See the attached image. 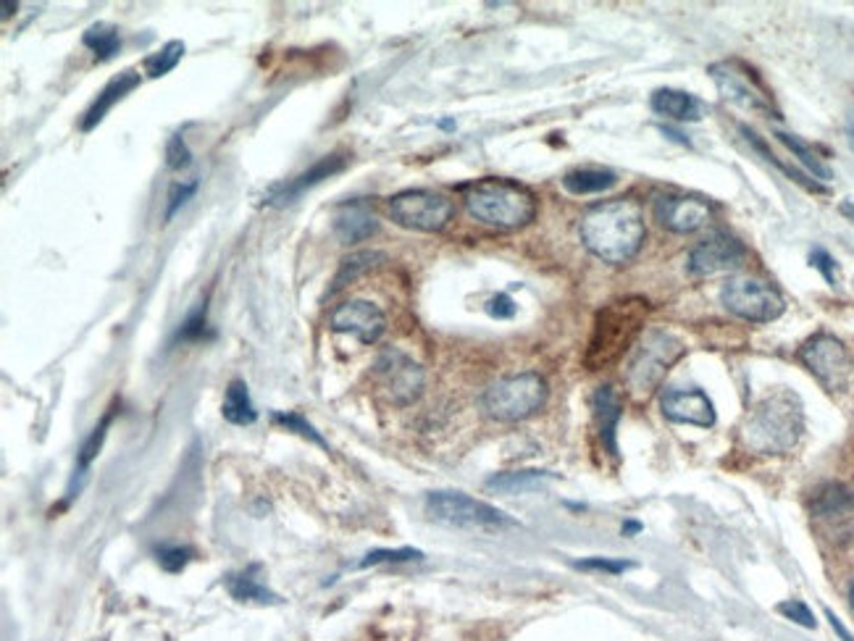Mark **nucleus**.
<instances>
[{
	"instance_id": "f257e3e1",
	"label": "nucleus",
	"mask_w": 854,
	"mask_h": 641,
	"mask_svg": "<svg viewBox=\"0 0 854 641\" xmlns=\"http://www.w3.org/2000/svg\"><path fill=\"white\" fill-rule=\"evenodd\" d=\"M579 234L594 258L610 266H623L642 250V242L647 237L642 205L629 198L594 205L584 213Z\"/></svg>"
},
{
	"instance_id": "f03ea898",
	"label": "nucleus",
	"mask_w": 854,
	"mask_h": 641,
	"mask_svg": "<svg viewBox=\"0 0 854 641\" xmlns=\"http://www.w3.org/2000/svg\"><path fill=\"white\" fill-rule=\"evenodd\" d=\"M805 431V408L794 392L776 389L749 410L742 426V444L755 455H786Z\"/></svg>"
},
{
	"instance_id": "7ed1b4c3",
	"label": "nucleus",
	"mask_w": 854,
	"mask_h": 641,
	"mask_svg": "<svg viewBox=\"0 0 854 641\" xmlns=\"http://www.w3.org/2000/svg\"><path fill=\"white\" fill-rule=\"evenodd\" d=\"M463 203L471 219L500 232L523 229L537 216L534 192L513 179H479L468 184L463 187Z\"/></svg>"
},
{
	"instance_id": "20e7f679",
	"label": "nucleus",
	"mask_w": 854,
	"mask_h": 641,
	"mask_svg": "<svg viewBox=\"0 0 854 641\" xmlns=\"http://www.w3.org/2000/svg\"><path fill=\"white\" fill-rule=\"evenodd\" d=\"M647 316H650V303L644 297H623L605 305L594 318V332L584 355L586 368L600 371L631 350Z\"/></svg>"
},
{
	"instance_id": "39448f33",
	"label": "nucleus",
	"mask_w": 854,
	"mask_h": 641,
	"mask_svg": "<svg viewBox=\"0 0 854 641\" xmlns=\"http://www.w3.org/2000/svg\"><path fill=\"white\" fill-rule=\"evenodd\" d=\"M684 353V342L676 334L665 332V329L644 332L639 345L631 350L629 368H626V381H629L631 392L636 397H650Z\"/></svg>"
},
{
	"instance_id": "423d86ee",
	"label": "nucleus",
	"mask_w": 854,
	"mask_h": 641,
	"mask_svg": "<svg viewBox=\"0 0 854 641\" xmlns=\"http://www.w3.org/2000/svg\"><path fill=\"white\" fill-rule=\"evenodd\" d=\"M547 402V381L534 371L505 376L484 392L481 405L489 418L502 423H516L531 418Z\"/></svg>"
},
{
	"instance_id": "0eeeda50",
	"label": "nucleus",
	"mask_w": 854,
	"mask_h": 641,
	"mask_svg": "<svg viewBox=\"0 0 854 641\" xmlns=\"http://www.w3.org/2000/svg\"><path fill=\"white\" fill-rule=\"evenodd\" d=\"M426 513L431 521L455 526V529H508L518 526L505 510L481 502L463 492H431L426 497Z\"/></svg>"
},
{
	"instance_id": "6e6552de",
	"label": "nucleus",
	"mask_w": 854,
	"mask_h": 641,
	"mask_svg": "<svg viewBox=\"0 0 854 641\" xmlns=\"http://www.w3.org/2000/svg\"><path fill=\"white\" fill-rule=\"evenodd\" d=\"M720 303L749 324H770L784 316L786 300L773 284L755 276H734L720 289Z\"/></svg>"
},
{
	"instance_id": "1a4fd4ad",
	"label": "nucleus",
	"mask_w": 854,
	"mask_h": 641,
	"mask_svg": "<svg viewBox=\"0 0 854 641\" xmlns=\"http://www.w3.org/2000/svg\"><path fill=\"white\" fill-rule=\"evenodd\" d=\"M455 205L450 198L431 190H405L389 200V216L410 232H442L450 224Z\"/></svg>"
},
{
	"instance_id": "9d476101",
	"label": "nucleus",
	"mask_w": 854,
	"mask_h": 641,
	"mask_svg": "<svg viewBox=\"0 0 854 641\" xmlns=\"http://www.w3.org/2000/svg\"><path fill=\"white\" fill-rule=\"evenodd\" d=\"M710 77H713L715 87L728 100L731 106L744 108V111L765 113V116H776L778 108L770 100L768 90L760 85V79L755 77V71L747 69L742 61H718L710 66Z\"/></svg>"
},
{
	"instance_id": "9b49d317",
	"label": "nucleus",
	"mask_w": 854,
	"mask_h": 641,
	"mask_svg": "<svg viewBox=\"0 0 854 641\" xmlns=\"http://www.w3.org/2000/svg\"><path fill=\"white\" fill-rule=\"evenodd\" d=\"M799 360L805 363L818 384L828 392H844L852 374V360L847 347L833 334H815L799 347Z\"/></svg>"
},
{
	"instance_id": "f8f14e48",
	"label": "nucleus",
	"mask_w": 854,
	"mask_h": 641,
	"mask_svg": "<svg viewBox=\"0 0 854 641\" xmlns=\"http://www.w3.org/2000/svg\"><path fill=\"white\" fill-rule=\"evenodd\" d=\"M374 368L379 381H382V389L387 392L389 400H392V405H400V408L413 405V402L421 397V392H424V368L418 366L410 355L395 350V347L384 350V353L376 358Z\"/></svg>"
},
{
	"instance_id": "ddd939ff",
	"label": "nucleus",
	"mask_w": 854,
	"mask_h": 641,
	"mask_svg": "<svg viewBox=\"0 0 854 641\" xmlns=\"http://www.w3.org/2000/svg\"><path fill=\"white\" fill-rule=\"evenodd\" d=\"M810 513L831 542H847L854 534V492L844 484H826L820 489L812 497Z\"/></svg>"
},
{
	"instance_id": "4468645a",
	"label": "nucleus",
	"mask_w": 854,
	"mask_h": 641,
	"mask_svg": "<svg viewBox=\"0 0 854 641\" xmlns=\"http://www.w3.org/2000/svg\"><path fill=\"white\" fill-rule=\"evenodd\" d=\"M744 255H747V250H744V245L736 240L734 234L718 232L699 242L697 247H692L689 261H686V271L697 276V279L726 274V271H734V268L742 266Z\"/></svg>"
},
{
	"instance_id": "2eb2a0df",
	"label": "nucleus",
	"mask_w": 854,
	"mask_h": 641,
	"mask_svg": "<svg viewBox=\"0 0 854 641\" xmlns=\"http://www.w3.org/2000/svg\"><path fill=\"white\" fill-rule=\"evenodd\" d=\"M329 326L339 334H353L363 345H376L387 332V316L371 300H347V303L337 305L329 316Z\"/></svg>"
},
{
	"instance_id": "dca6fc26",
	"label": "nucleus",
	"mask_w": 854,
	"mask_h": 641,
	"mask_svg": "<svg viewBox=\"0 0 854 641\" xmlns=\"http://www.w3.org/2000/svg\"><path fill=\"white\" fill-rule=\"evenodd\" d=\"M347 158L342 153L324 155L321 161H316L311 169H305L303 174L287 179V182L274 184L266 195H263V203L274 205V208H284V205H292L295 200H300L308 190H313L316 184H321L324 179L337 177L339 171H345Z\"/></svg>"
},
{
	"instance_id": "f3484780",
	"label": "nucleus",
	"mask_w": 854,
	"mask_h": 641,
	"mask_svg": "<svg viewBox=\"0 0 854 641\" xmlns=\"http://www.w3.org/2000/svg\"><path fill=\"white\" fill-rule=\"evenodd\" d=\"M660 408L663 416L673 423H689L699 429L715 426V405L702 389H665L660 395Z\"/></svg>"
},
{
	"instance_id": "a211bd4d",
	"label": "nucleus",
	"mask_w": 854,
	"mask_h": 641,
	"mask_svg": "<svg viewBox=\"0 0 854 641\" xmlns=\"http://www.w3.org/2000/svg\"><path fill=\"white\" fill-rule=\"evenodd\" d=\"M710 205L699 198H681V195H660L655 200V219L676 234L697 232L710 219Z\"/></svg>"
},
{
	"instance_id": "6ab92c4d",
	"label": "nucleus",
	"mask_w": 854,
	"mask_h": 641,
	"mask_svg": "<svg viewBox=\"0 0 854 641\" xmlns=\"http://www.w3.org/2000/svg\"><path fill=\"white\" fill-rule=\"evenodd\" d=\"M332 229L339 242L355 245V242L368 240V237H374L379 232V219L368 208L366 200H353V203L339 205L337 211H334Z\"/></svg>"
},
{
	"instance_id": "aec40b11",
	"label": "nucleus",
	"mask_w": 854,
	"mask_h": 641,
	"mask_svg": "<svg viewBox=\"0 0 854 641\" xmlns=\"http://www.w3.org/2000/svg\"><path fill=\"white\" fill-rule=\"evenodd\" d=\"M140 87V74H137L135 69H127L121 71V74H116V77L108 82L103 90L98 92V98L92 100V106L87 108L85 119H82V132H92V129L98 127L100 121L106 119L108 111H111L119 100H124L132 90H137Z\"/></svg>"
},
{
	"instance_id": "412c9836",
	"label": "nucleus",
	"mask_w": 854,
	"mask_h": 641,
	"mask_svg": "<svg viewBox=\"0 0 854 641\" xmlns=\"http://www.w3.org/2000/svg\"><path fill=\"white\" fill-rule=\"evenodd\" d=\"M592 410H594V423H597V431H600V439L605 444V450L610 455H618V442H615V434H618V421L623 416V402L621 395L615 392V387H600L592 395Z\"/></svg>"
},
{
	"instance_id": "4be33fe9",
	"label": "nucleus",
	"mask_w": 854,
	"mask_h": 641,
	"mask_svg": "<svg viewBox=\"0 0 854 641\" xmlns=\"http://www.w3.org/2000/svg\"><path fill=\"white\" fill-rule=\"evenodd\" d=\"M263 568L258 563L248 565L245 571L229 573L226 576V589L237 602H255V605H282L284 599L271 592L266 581L261 578Z\"/></svg>"
},
{
	"instance_id": "5701e85b",
	"label": "nucleus",
	"mask_w": 854,
	"mask_h": 641,
	"mask_svg": "<svg viewBox=\"0 0 854 641\" xmlns=\"http://www.w3.org/2000/svg\"><path fill=\"white\" fill-rule=\"evenodd\" d=\"M650 106L657 116H665L671 121H697L702 119V103L694 95L684 90H671V87H660L652 92Z\"/></svg>"
},
{
	"instance_id": "b1692460",
	"label": "nucleus",
	"mask_w": 854,
	"mask_h": 641,
	"mask_svg": "<svg viewBox=\"0 0 854 641\" xmlns=\"http://www.w3.org/2000/svg\"><path fill=\"white\" fill-rule=\"evenodd\" d=\"M113 416H116V408H111L103 416V421L92 429L90 437L85 439V444H82V450H79L77 455V465H74V476H71L69 481V492H66V500H74L79 492H82V487H85L87 481V471H90L92 460L98 458L100 447H103V442H106V434H108V426H111Z\"/></svg>"
},
{
	"instance_id": "393cba45",
	"label": "nucleus",
	"mask_w": 854,
	"mask_h": 641,
	"mask_svg": "<svg viewBox=\"0 0 854 641\" xmlns=\"http://www.w3.org/2000/svg\"><path fill=\"white\" fill-rule=\"evenodd\" d=\"M555 479H558V473L539 471V468H523V471L495 473V476L487 481V489L500 494H521V492H534V489L544 487L547 481H555Z\"/></svg>"
},
{
	"instance_id": "a878e982",
	"label": "nucleus",
	"mask_w": 854,
	"mask_h": 641,
	"mask_svg": "<svg viewBox=\"0 0 854 641\" xmlns=\"http://www.w3.org/2000/svg\"><path fill=\"white\" fill-rule=\"evenodd\" d=\"M221 416L224 421L234 423V426H253L258 421V410L253 405L248 384L242 379L229 381L224 395V405H221Z\"/></svg>"
},
{
	"instance_id": "bb28decb",
	"label": "nucleus",
	"mask_w": 854,
	"mask_h": 641,
	"mask_svg": "<svg viewBox=\"0 0 854 641\" xmlns=\"http://www.w3.org/2000/svg\"><path fill=\"white\" fill-rule=\"evenodd\" d=\"M618 177L610 169H573L563 177V190L571 195H600L615 187Z\"/></svg>"
},
{
	"instance_id": "cd10ccee",
	"label": "nucleus",
	"mask_w": 854,
	"mask_h": 641,
	"mask_svg": "<svg viewBox=\"0 0 854 641\" xmlns=\"http://www.w3.org/2000/svg\"><path fill=\"white\" fill-rule=\"evenodd\" d=\"M384 261H387V255L379 253V250H358V253H350L345 261L339 263V271L337 276H334V284L329 292L334 295V292H339V289L347 287L350 282H355L358 276L374 271L376 266H382Z\"/></svg>"
},
{
	"instance_id": "c85d7f7f",
	"label": "nucleus",
	"mask_w": 854,
	"mask_h": 641,
	"mask_svg": "<svg viewBox=\"0 0 854 641\" xmlns=\"http://www.w3.org/2000/svg\"><path fill=\"white\" fill-rule=\"evenodd\" d=\"M82 43H85V48H90L92 53H95L98 61H111L121 50L119 27H113V24L106 22L92 24L85 35H82Z\"/></svg>"
},
{
	"instance_id": "c756f323",
	"label": "nucleus",
	"mask_w": 854,
	"mask_h": 641,
	"mask_svg": "<svg viewBox=\"0 0 854 641\" xmlns=\"http://www.w3.org/2000/svg\"><path fill=\"white\" fill-rule=\"evenodd\" d=\"M182 56H184L182 40H169V43L163 45L161 50L150 53L142 66H145V74H148L150 79H161V77H166L169 71L177 69L179 61H182Z\"/></svg>"
},
{
	"instance_id": "7c9ffc66",
	"label": "nucleus",
	"mask_w": 854,
	"mask_h": 641,
	"mask_svg": "<svg viewBox=\"0 0 854 641\" xmlns=\"http://www.w3.org/2000/svg\"><path fill=\"white\" fill-rule=\"evenodd\" d=\"M776 137L781 142H784L786 148L791 150V153L797 155L799 158V163H802V166H805L807 171H810L812 177H818V179H823V182H828V179H833V171L828 169L826 163L820 161L818 155L812 153L810 148H807L805 142L802 140H797V137H794V134H789V132H776Z\"/></svg>"
},
{
	"instance_id": "2f4dec72",
	"label": "nucleus",
	"mask_w": 854,
	"mask_h": 641,
	"mask_svg": "<svg viewBox=\"0 0 854 641\" xmlns=\"http://www.w3.org/2000/svg\"><path fill=\"white\" fill-rule=\"evenodd\" d=\"M271 418H274V423L284 426V429H287V431H295V434H300V437L311 439L313 444H318V447H324V450H329V444H326V439L321 437V434H318V431L313 429L311 423L305 421V418L300 416V413H282V410H276V413Z\"/></svg>"
},
{
	"instance_id": "473e14b6",
	"label": "nucleus",
	"mask_w": 854,
	"mask_h": 641,
	"mask_svg": "<svg viewBox=\"0 0 854 641\" xmlns=\"http://www.w3.org/2000/svg\"><path fill=\"white\" fill-rule=\"evenodd\" d=\"M195 552L190 547H182V544H161L156 550V560L166 573H179L187 568V563L192 560Z\"/></svg>"
},
{
	"instance_id": "72a5a7b5",
	"label": "nucleus",
	"mask_w": 854,
	"mask_h": 641,
	"mask_svg": "<svg viewBox=\"0 0 854 641\" xmlns=\"http://www.w3.org/2000/svg\"><path fill=\"white\" fill-rule=\"evenodd\" d=\"M205 332H208V305L198 303V308L192 310L179 326L177 342H198L205 337Z\"/></svg>"
},
{
	"instance_id": "f704fd0d",
	"label": "nucleus",
	"mask_w": 854,
	"mask_h": 641,
	"mask_svg": "<svg viewBox=\"0 0 854 641\" xmlns=\"http://www.w3.org/2000/svg\"><path fill=\"white\" fill-rule=\"evenodd\" d=\"M424 552L413 550V547H400V550H371L363 560H360V568H371V565H382V563H410V560H421Z\"/></svg>"
},
{
	"instance_id": "c9c22d12",
	"label": "nucleus",
	"mask_w": 854,
	"mask_h": 641,
	"mask_svg": "<svg viewBox=\"0 0 854 641\" xmlns=\"http://www.w3.org/2000/svg\"><path fill=\"white\" fill-rule=\"evenodd\" d=\"M166 166L171 171H182L192 166V150L182 134H171L169 142H166Z\"/></svg>"
},
{
	"instance_id": "e433bc0d",
	"label": "nucleus",
	"mask_w": 854,
	"mask_h": 641,
	"mask_svg": "<svg viewBox=\"0 0 854 641\" xmlns=\"http://www.w3.org/2000/svg\"><path fill=\"white\" fill-rule=\"evenodd\" d=\"M195 192H198V179H187V182L174 184V187H171V192H169V203H166V213H163V219L166 221L174 219V216L182 211L184 205L190 203Z\"/></svg>"
},
{
	"instance_id": "4c0bfd02",
	"label": "nucleus",
	"mask_w": 854,
	"mask_h": 641,
	"mask_svg": "<svg viewBox=\"0 0 854 641\" xmlns=\"http://www.w3.org/2000/svg\"><path fill=\"white\" fill-rule=\"evenodd\" d=\"M776 610L781 615H784V618L794 620L797 626H805V628H815V626H818V620H815V615H812L810 607H807L805 602H799V599H789V602H781V605H778Z\"/></svg>"
},
{
	"instance_id": "58836bf2",
	"label": "nucleus",
	"mask_w": 854,
	"mask_h": 641,
	"mask_svg": "<svg viewBox=\"0 0 854 641\" xmlns=\"http://www.w3.org/2000/svg\"><path fill=\"white\" fill-rule=\"evenodd\" d=\"M576 568L600 573H626L634 568V563H631V560H613V557H589V560H579Z\"/></svg>"
},
{
	"instance_id": "ea45409f",
	"label": "nucleus",
	"mask_w": 854,
	"mask_h": 641,
	"mask_svg": "<svg viewBox=\"0 0 854 641\" xmlns=\"http://www.w3.org/2000/svg\"><path fill=\"white\" fill-rule=\"evenodd\" d=\"M487 313L492 318H497V321H508V318L516 316V303H513V297L500 292V295H495L487 303Z\"/></svg>"
},
{
	"instance_id": "a19ab883",
	"label": "nucleus",
	"mask_w": 854,
	"mask_h": 641,
	"mask_svg": "<svg viewBox=\"0 0 854 641\" xmlns=\"http://www.w3.org/2000/svg\"><path fill=\"white\" fill-rule=\"evenodd\" d=\"M810 263L815 268H818L820 274H823V279H826L828 284H836V274H833V271H836V261H833L831 255L826 253V250H820V247H815V250H812L810 253Z\"/></svg>"
},
{
	"instance_id": "79ce46f5",
	"label": "nucleus",
	"mask_w": 854,
	"mask_h": 641,
	"mask_svg": "<svg viewBox=\"0 0 854 641\" xmlns=\"http://www.w3.org/2000/svg\"><path fill=\"white\" fill-rule=\"evenodd\" d=\"M826 618H828V620H831V626H833V631H836V634H839V639H841V641H854V636H852V634H849L847 628L841 626V620H839V618H836V615H833V613H831V610H826Z\"/></svg>"
},
{
	"instance_id": "37998d69",
	"label": "nucleus",
	"mask_w": 854,
	"mask_h": 641,
	"mask_svg": "<svg viewBox=\"0 0 854 641\" xmlns=\"http://www.w3.org/2000/svg\"><path fill=\"white\" fill-rule=\"evenodd\" d=\"M847 140H849V148L854 150V108L847 116Z\"/></svg>"
},
{
	"instance_id": "c03bdc74",
	"label": "nucleus",
	"mask_w": 854,
	"mask_h": 641,
	"mask_svg": "<svg viewBox=\"0 0 854 641\" xmlns=\"http://www.w3.org/2000/svg\"><path fill=\"white\" fill-rule=\"evenodd\" d=\"M663 132L668 134V137H673V140H676V142H681V145H689V140H684V134L673 132V129H668V127H663Z\"/></svg>"
},
{
	"instance_id": "a18cd8bd",
	"label": "nucleus",
	"mask_w": 854,
	"mask_h": 641,
	"mask_svg": "<svg viewBox=\"0 0 854 641\" xmlns=\"http://www.w3.org/2000/svg\"><path fill=\"white\" fill-rule=\"evenodd\" d=\"M636 531H642V526H639V523H623V534L629 536V534H636Z\"/></svg>"
},
{
	"instance_id": "49530a36",
	"label": "nucleus",
	"mask_w": 854,
	"mask_h": 641,
	"mask_svg": "<svg viewBox=\"0 0 854 641\" xmlns=\"http://www.w3.org/2000/svg\"><path fill=\"white\" fill-rule=\"evenodd\" d=\"M437 127L442 129V132H452V129H455V121H452V119H442L437 124Z\"/></svg>"
},
{
	"instance_id": "de8ad7c7",
	"label": "nucleus",
	"mask_w": 854,
	"mask_h": 641,
	"mask_svg": "<svg viewBox=\"0 0 854 641\" xmlns=\"http://www.w3.org/2000/svg\"><path fill=\"white\" fill-rule=\"evenodd\" d=\"M841 213H844V216H849V219H854V205L852 203H841Z\"/></svg>"
},
{
	"instance_id": "09e8293b",
	"label": "nucleus",
	"mask_w": 854,
	"mask_h": 641,
	"mask_svg": "<svg viewBox=\"0 0 854 641\" xmlns=\"http://www.w3.org/2000/svg\"><path fill=\"white\" fill-rule=\"evenodd\" d=\"M11 11H16V6H11V3H3V19H8V16H11Z\"/></svg>"
},
{
	"instance_id": "8fccbe9b",
	"label": "nucleus",
	"mask_w": 854,
	"mask_h": 641,
	"mask_svg": "<svg viewBox=\"0 0 854 641\" xmlns=\"http://www.w3.org/2000/svg\"><path fill=\"white\" fill-rule=\"evenodd\" d=\"M849 607H852V613H854V581L852 586H849Z\"/></svg>"
}]
</instances>
